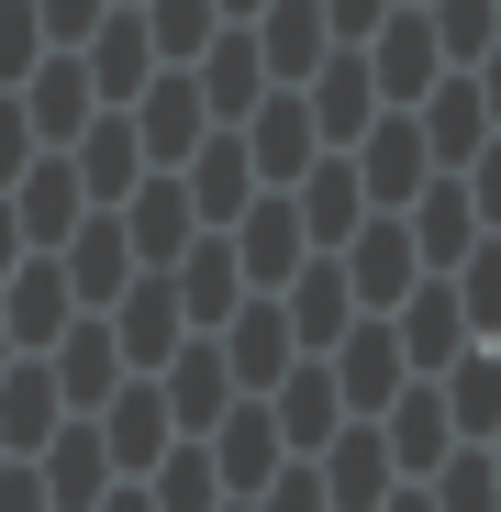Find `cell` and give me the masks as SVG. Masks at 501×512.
Returning a JSON list of instances; mask_svg holds the SVG:
<instances>
[{
	"label": "cell",
	"mask_w": 501,
	"mask_h": 512,
	"mask_svg": "<svg viewBox=\"0 0 501 512\" xmlns=\"http://www.w3.org/2000/svg\"><path fill=\"white\" fill-rule=\"evenodd\" d=\"M357 56H368V78H379V101H390V112H412V101L446 78V45H435V23H424V0H390L379 34H368Z\"/></svg>",
	"instance_id": "6da1fadb"
},
{
	"label": "cell",
	"mask_w": 501,
	"mask_h": 512,
	"mask_svg": "<svg viewBox=\"0 0 501 512\" xmlns=\"http://www.w3.org/2000/svg\"><path fill=\"white\" fill-rule=\"evenodd\" d=\"M334 268H346L357 312H401V290L424 279V256H412V223H401V212H368L346 245H334Z\"/></svg>",
	"instance_id": "7a4b0ae2"
},
{
	"label": "cell",
	"mask_w": 501,
	"mask_h": 512,
	"mask_svg": "<svg viewBox=\"0 0 501 512\" xmlns=\"http://www.w3.org/2000/svg\"><path fill=\"white\" fill-rule=\"evenodd\" d=\"M101 323H112V346H123V368H134V379H156L167 357H179V334H190V312H179V290H167V268H134V279H123V301H112Z\"/></svg>",
	"instance_id": "3957f363"
},
{
	"label": "cell",
	"mask_w": 501,
	"mask_h": 512,
	"mask_svg": "<svg viewBox=\"0 0 501 512\" xmlns=\"http://www.w3.org/2000/svg\"><path fill=\"white\" fill-rule=\"evenodd\" d=\"M323 368H334V401H346V423H368L412 368H401V334H390V312H357L346 334L323 346Z\"/></svg>",
	"instance_id": "277c9868"
},
{
	"label": "cell",
	"mask_w": 501,
	"mask_h": 512,
	"mask_svg": "<svg viewBox=\"0 0 501 512\" xmlns=\"http://www.w3.org/2000/svg\"><path fill=\"white\" fill-rule=\"evenodd\" d=\"M112 212H123L134 268H179V256H190V234H201V212H190V190H179V167H145V179H134Z\"/></svg>",
	"instance_id": "5b68a950"
},
{
	"label": "cell",
	"mask_w": 501,
	"mask_h": 512,
	"mask_svg": "<svg viewBox=\"0 0 501 512\" xmlns=\"http://www.w3.org/2000/svg\"><path fill=\"white\" fill-rule=\"evenodd\" d=\"M223 245H234V279L245 290H279L301 256H312V234H301V212H290V190H257L234 223H223Z\"/></svg>",
	"instance_id": "8992f818"
},
{
	"label": "cell",
	"mask_w": 501,
	"mask_h": 512,
	"mask_svg": "<svg viewBox=\"0 0 501 512\" xmlns=\"http://www.w3.org/2000/svg\"><path fill=\"white\" fill-rule=\"evenodd\" d=\"M346 167H357V190H368V212H401L412 190L435 179V156H424V123L412 112H379L357 145H346Z\"/></svg>",
	"instance_id": "52a82bcc"
},
{
	"label": "cell",
	"mask_w": 501,
	"mask_h": 512,
	"mask_svg": "<svg viewBox=\"0 0 501 512\" xmlns=\"http://www.w3.org/2000/svg\"><path fill=\"white\" fill-rule=\"evenodd\" d=\"M301 101H312V134H323V156H346V145H357V134H368L379 112H390L357 45H334V56H323V67L301 78Z\"/></svg>",
	"instance_id": "ba28073f"
},
{
	"label": "cell",
	"mask_w": 501,
	"mask_h": 512,
	"mask_svg": "<svg viewBox=\"0 0 501 512\" xmlns=\"http://www.w3.org/2000/svg\"><path fill=\"white\" fill-rule=\"evenodd\" d=\"M368 423H379V446H390V468H401V479H435V468L457 457V423H446L435 379H401V390H390Z\"/></svg>",
	"instance_id": "9c48e42d"
},
{
	"label": "cell",
	"mask_w": 501,
	"mask_h": 512,
	"mask_svg": "<svg viewBox=\"0 0 501 512\" xmlns=\"http://www.w3.org/2000/svg\"><path fill=\"white\" fill-rule=\"evenodd\" d=\"M156 401H167V423H179V435H212V423H223L245 390H234V368H223L212 334H179V357L156 368Z\"/></svg>",
	"instance_id": "30bf717a"
},
{
	"label": "cell",
	"mask_w": 501,
	"mask_h": 512,
	"mask_svg": "<svg viewBox=\"0 0 501 512\" xmlns=\"http://www.w3.org/2000/svg\"><path fill=\"white\" fill-rule=\"evenodd\" d=\"M0 323H12V357H45V346H56V334L78 323V290H67V268H56V256H45V245L23 256V268H12V279H0Z\"/></svg>",
	"instance_id": "8fae6325"
},
{
	"label": "cell",
	"mask_w": 501,
	"mask_h": 512,
	"mask_svg": "<svg viewBox=\"0 0 501 512\" xmlns=\"http://www.w3.org/2000/svg\"><path fill=\"white\" fill-rule=\"evenodd\" d=\"M234 134H245V167H257V190H290L301 167L323 156V134H312V101H301V90H268Z\"/></svg>",
	"instance_id": "7c38bea8"
},
{
	"label": "cell",
	"mask_w": 501,
	"mask_h": 512,
	"mask_svg": "<svg viewBox=\"0 0 501 512\" xmlns=\"http://www.w3.org/2000/svg\"><path fill=\"white\" fill-rule=\"evenodd\" d=\"M212 346H223V368H234V390H245V401H257V390H279V368L301 357V346H290V312H279L268 290H245V301L223 312V334H212Z\"/></svg>",
	"instance_id": "4fadbf2b"
},
{
	"label": "cell",
	"mask_w": 501,
	"mask_h": 512,
	"mask_svg": "<svg viewBox=\"0 0 501 512\" xmlns=\"http://www.w3.org/2000/svg\"><path fill=\"white\" fill-rule=\"evenodd\" d=\"M45 256L67 268L78 312H112V301H123V279H134V245H123V212H78V223H67V245H45Z\"/></svg>",
	"instance_id": "5bb4252c"
},
{
	"label": "cell",
	"mask_w": 501,
	"mask_h": 512,
	"mask_svg": "<svg viewBox=\"0 0 501 512\" xmlns=\"http://www.w3.org/2000/svg\"><path fill=\"white\" fill-rule=\"evenodd\" d=\"M212 479H223V501H257L279 468H290V446H279V423H268V401H234L223 423H212Z\"/></svg>",
	"instance_id": "9a60e30c"
},
{
	"label": "cell",
	"mask_w": 501,
	"mask_h": 512,
	"mask_svg": "<svg viewBox=\"0 0 501 512\" xmlns=\"http://www.w3.org/2000/svg\"><path fill=\"white\" fill-rule=\"evenodd\" d=\"M134 112V145H145V167H179L201 134H212V112H201V90H190V67H156L145 90L123 101Z\"/></svg>",
	"instance_id": "2e32d148"
},
{
	"label": "cell",
	"mask_w": 501,
	"mask_h": 512,
	"mask_svg": "<svg viewBox=\"0 0 501 512\" xmlns=\"http://www.w3.org/2000/svg\"><path fill=\"white\" fill-rule=\"evenodd\" d=\"M312 479H323L334 512H379V501L401 490V468H390V446H379V423H334L323 457H312Z\"/></svg>",
	"instance_id": "e0dca14e"
},
{
	"label": "cell",
	"mask_w": 501,
	"mask_h": 512,
	"mask_svg": "<svg viewBox=\"0 0 501 512\" xmlns=\"http://www.w3.org/2000/svg\"><path fill=\"white\" fill-rule=\"evenodd\" d=\"M179 190H190V212H201V234H223L245 201H257V167H245V134L234 123H212L190 156H179Z\"/></svg>",
	"instance_id": "ac0fdd59"
},
{
	"label": "cell",
	"mask_w": 501,
	"mask_h": 512,
	"mask_svg": "<svg viewBox=\"0 0 501 512\" xmlns=\"http://www.w3.org/2000/svg\"><path fill=\"white\" fill-rule=\"evenodd\" d=\"M190 90H201V112H212V123H245V112L268 101V56H257V34L223 23V34L190 56Z\"/></svg>",
	"instance_id": "d6986e66"
},
{
	"label": "cell",
	"mask_w": 501,
	"mask_h": 512,
	"mask_svg": "<svg viewBox=\"0 0 501 512\" xmlns=\"http://www.w3.org/2000/svg\"><path fill=\"white\" fill-rule=\"evenodd\" d=\"M45 368H56V401H67V412H101V401H112V390L134 379V368H123V346H112V323H101V312H78V323L56 334V346H45Z\"/></svg>",
	"instance_id": "ffe728a7"
},
{
	"label": "cell",
	"mask_w": 501,
	"mask_h": 512,
	"mask_svg": "<svg viewBox=\"0 0 501 512\" xmlns=\"http://www.w3.org/2000/svg\"><path fill=\"white\" fill-rule=\"evenodd\" d=\"M34 479H45L56 512H90V501L112 490V446H101V423H90V412H67L56 435L34 446Z\"/></svg>",
	"instance_id": "44dd1931"
},
{
	"label": "cell",
	"mask_w": 501,
	"mask_h": 512,
	"mask_svg": "<svg viewBox=\"0 0 501 512\" xmlns=\"http://www.w3.org/2000/svg\"><path fill=\"white\" fill-rule=\"evenodd\" d=\"M268 301L290 312V346H301V357H323L334 334L357 323V290H346V268H334V256H301V268H290Z\"/></svg>",
	"instance_id": "7402d4cb"
},
{
	"label": "cell",
	"mask_w": 501,
	"mask_h": 512,
	"mask_svg": "<svg viewBox=\"0 0 501 512\" xmlns=\"http://www.w3.org/2000/svg\"><path fill=\"white\" fill-rule=\"evenodd\" d=\"M90 423H101V446H112V479H145V468H156L167 446H179V423H167L156 379H123V390H112V401H101Z\"/></svg>",
	"instance_id": "603a6c76"
},
{
	"label": "cell",
	"mask_w": 501,
	"mask_h": 512,
	"mask_svg": "<svg viewBox=\"0 0 501 512\" xmlns=\"http://www.w3.org/2000/svg\"><path fill=\"white\" fill-rule=\"evenodd\" d=\"M257 401H268V423H279L290 457H323V435L346 423V401H334V368H323V357H290L279 390H257Z\"/></svg>",
	"instance_id": "cb8c5ba5"
},
{
	"label": "cell",
	"mask_w": 501,
	"mask_h": 512,
	"mask_svg": "<svg viewBox=\"0 0 501 512\" xmlns=\"http://www.w3.org/2000/svg\"><path fill=\"white\" fill-rule=\"evenodd\" d=\"M390 334H401V368H412V379H435L457 346H479L446 279H412V290H401V312H390Z\"/></svg>",
	"instance_id": "d4e9b609"
},
{
	"label": "cell",
	"mask_w": 501,
	"mask_h": 512,
	"mask_svg": "<svg viewBox=\"0 0 501 512\" xmlns=\"http://www.w3.org/2000/svg\"><path fill=\"white\" fill-rule=\"evenodd\" d=\"M78 167V190H90V212H112L134 179H145V145H134V112H90L78 123V145H56Z\"/></svg>",
	"instance_id": "484cf974"
},
{
	"label": "cell",
	"mask_w": 501,
	"mask_h": 512,
	"mask_svg": "<svg viewBox=\"0 0 501 512\" xmlns=\"http://www.w3.org/2000/svg\"><path fill=\"white\" fill-rule=\"evenodd\" d=\"M78 67H90V101L101 112H123L134 90H145V78H156V45H145V12H101V34L90 45H67Z\"/></svg>",
	"instance_id": "4316f807"
},
{
	"label": "cell",
	"mask_w": 501,
	"mask_h": 512,
	"mask_svg": "<svg viewBox=\"0 0 501 512\" xmlns=\"http://www.w3.org/2000/svg\"><path fill=\"white\" fill-rule=\"evenodd\" d=\"M290 212H301V234H312V256H334L357 223H368V190H357V167L346 156H312L301 179H290Z\"/></svg>",
	"instance_id": "83f0119b"
},
{
	"label": "cell",
	"mask_w": 501,
	"mask_h": 512,
	"mask_svg": "<svg viewBox=\"0 0 501 512\" xmlns=\"http://www.w3.org/2000/svg\"><path fill=\"white\" fill-rule=\"evenodd\" d=\"M401 223H412V256H424V279H446L457 256L479 245V212H468V190L446 179V167H435V179H424V190L401 201Z\"/></svg>",
	"instance_id": "f1b7e54d"
},
{
	"label": "cell",
	"mask_w": 501,
	"mask_h": 512,
	"mask_svg": "<svg viewBox=\"0 0 501 512\" xmlns=\"http://www.w3.org/2000/svg\"><path fill=\"white\" fill-rule=\"evenodd\" d=\"M245 34H257V56H268V90H301V78L334 56V34H323V0H268V12L245 23Z\"/></svg>",
	"instance_id": "f546056e"
},
{
	"label": "cell",
	"mask_w": 501,
	"mask_h": 512,
	"mask_svg": "<svg viewBox=\"0 0 501 512\" xmlns=\"http://www.w3.org/2000/svg\"><path fill=\"white\" fill-rule=\"evenodd\" d=\"M0 201H12V223H23V245H67V223L90 212V190H78V167H67L56 145H45V156L23 167V179L0 190Z\"/></svg>",
	"instance_id": "4dcf8cb0"
},
{
	"label": "cell",
	"mask_w": 501,
	"mask_h": 512,
	"mask_svg": "<svg viewBox=\"0 0 501 512\" xmlns=\"http://www.w3.org/2000/svg\"><path fill=\"white\" fill-rule=\"evenodd\" d=\"M412 123H424V156H435V167H468V156L490 145V112H479V78H468V67H446L435 90L412 101Z\"/></svg>",
	"instance_id": "1f68e13d"
},
{
	"label": "cell",
	"mask_w": 501,
	"mask_h": 512,
	"mask_svg": "<svg viewBox=\"0 0 501 512\" xmlns=\"http://www.w3.org/2000/svg\"><path fill=\"white\" fill-rule=\"evenodd\" d=\"M12 101H23V123H34V145H78V123L101 112V101H90V67H78L67 45H56V56H45V67L23 78Z\"/></svg>",
	"instance_id": "d6a6232c"
},
{
	"label": "cell",
	"mask_w": 501,
	"mask_h": 512,
	"mask_svg": "<svg viewBox=\"0 0 501 512\" xmlns=\"http://www.w3.org/2000/svg\"><path fill=\"white\" fill-rule=\"evenodd\" d=\"M435 401H446V423H457V446H490V435H501V357H490V346H457V357L435 368Z\"/></svg>",
	"instance_id": "836d02e7"
},
{
	"label": "cell",
	"mask_w": 501,
	"mask_h": 512,
	"mask_svg": "<svg viewBox=\"0 0 501 512\" xmlns=\"http://www.w3.org/2000/svg\"><path fill=\"white\" fill-rule=\"evenodd\" d=\"M56 423H67L56 368H45V357H12V368H0V457H34Z\"/></svg>",
	"instance_id": "e575fe53"
},
{
	"label": "cell",
	"mask_w": 501,
	"mask_h": 512,
	"mask_svg": "<svg viewBox=\"0 0 501 512\" xmlns=\"http://www.w3.org/2000/svg\"><path fill=\"white\" fill-rule=\"evenodd\" d=\"M167 290H179L190 334H223V312L245 301V279H234V245H223V234H190V256L167 268Z\"/></svg>",
	"instance_id": "d590c367"
},
{
	"label": "cell",
	"mask_w": 501,
	"mask_h": 512,
	"mask_svg": "<svg viewBox=\"0 0 501 512\" xmlns=\"http://www.w3.org/2000/svg\"><path fill=\"white\" fill-rule=\"evenodd\" d=\"M145 501L156 512H223V479H212V446L201 435H179L156 468H145Z\"/></svg>",
	"instance_id": "8d00e7d4"
},
{
	"label": "cell",
	"mask_w": 501,
	"mask_h": 512,
	"mask_svg": "<svg viewBox=\"0 0 501 512\" xmlns=\"http://www.w3.org/2000/svg\"><path fill=\"white\" fill-rule=\"evenodd\" d=\"M134 12H145V45H156V67H190V56L223 34V12H212V0H134Z\"/></svg>",
	"instance_id": "74e56055"
},
{
	"label": "cell",
	"mask_w": 501,
	"mask_h": 512,
	"mask_svg": "<svg viewBox=\"0 0 501 512\" xmlns=\"http://www.w3.org/2000/svg\"><path fill=\"white\" fill-rule=\"evenodd\" d=\"M446 290H457V312H468V334H479V346H490V334H501V234H479V245L457 256V268H446Z\"/></svg>",
	"instance_id": "f35d334b"
},
{
	"label": "cell",
	"mask_w": 501,
	"mask_h": 512,
	"mask_svg": "<svg viewBox=\"0 0 501 512\" xmlns=\"http://www.w3.org/2000/svg\"><path fill=\"white\" fill-rule=\"evenodd\" d=\"M424 23H435L446 67H479V56L501 45V0H424Z\"/></svg>",
	"instance_id": "ab89813d"
},
{
	"label": "cell",
	"mask_w": 501,
	"mask_h": 512,
	"mask_svg": "<svg viewBox=\"0 0 501 512\" xmlns=\"http://www.w3.org/2000/svg\"><path fill=\"white\" fill-rule=\"evenodd\" d=\"M424 501H435V512H501V468H490V446H457V457L424 479Z\"/></svg>",
	"instance_id": "60d3db41"
},
{
	"label": "cell",
	"mask_w": 501,
	"mask_h": 512,
	"mask_svg": "<svg viewBox=\"0 0 501 512\" xmlns=\"http://www.w3.org/2000/svg\"><path fill=\"white\" fill-rule=\"evenodd\" d=\"M45 56H56V45H45V23H34V0H0V90H23Z\"/></svg>",
	"instance_id": "b9f144b4"
},
{
	"label": "cell",
	"mask_w": 501,
	"mask_h": 512,
	"mask_svg": "<svg viewBox=\"0 0 501 512\" xmlns=\"http://www.w3.org/2000/svg\"><path fill=\"white\" fill-rule=\"evenodd\" d=\"M446 179L468 190V212H479V234H501V134H490V145H479L468 167H446Z\"/></svg>",
	"instance_id": "7bdbcfd3"
},
{
	"label": "cell",
	"mask_w": 501,
	"mask_h": 512,
	"mask_svg": "<svg viewBox=\"0 0 501 512\" xmlns=\"http://www.w3.org/2000/svg\"><path fill=\"white\" fill-rule=\"evenodd\" d=\"M101 12H123V0H34L45 45H90V34H101Z\"/></svg>",
	"instance_id": "ee69618b"
},
{
	"label": "cell",
	"mask_w": 501,
	"mask_h": 512,
	"mask_svg": "<svg viewBox=\"0 0 501 512\" xmlns=\"http://www.w3.org/2000/svg\"><path fill=\"white\" fill-rule=\"evenodd\" d=\"M257 512H334V501H323V479H312V457H290V468H279V479L257 490Z\"/></svg>",
	"instance_id": "f6af8a7d"
},
{
	"label": "cell",
	"mask_w": 501,
	"mask_h": 512,
	"mask_svg": "<svg viewBox=\"0 0 501 512\" xmlns=\"http://www.w3.org/2000/svg\"><path fill=\"white\" fill-rule=\"evenodd\" d=\"M34 156H45V145H34V123H23V101L0 90V190H12V179H23Z\"/></svg>",
	"instance_id": "bcb514c9"
},
{
	"label": "cell",
	"mask_w": 501,
	"mask_h": 512,
	"mask_svg": "<svg viewBox=\"0 0 501 512\" xmlns=\"http://www.w3.org/2000/svg\"><path fill=\"white\" fill-rule=\"evenodd\" d=\"M379 12H390V0H323V34H334V45H368Z\"/></svg>",
	"instance_id": "7dc6e473"
},
{
	"label": "cell",
	"mask_w": 501,
	"mask_h": 512,
	"mask_svg": "<svg viewBox=\"0 0 501 512\" xmlns=\"http://www.w3.org/2000/svg\"><path fill=\"white\" fill-rule=\"evenodd\" d=\"M0 512H56L45 479H34V457H0Z\"/></svg>",
	"instance_id": "c3c4849f"
},
{
	"label": "cell",
	"mask_w": 501,
	"mask_h": 512,
	"mask_svg": "<svg viewBox=\"0 0 501 512\" xmlns=\"http://www.w3.org/2000/svg\"><path fill=\"white\" fill-rule=\"evenodd\" d=\"M468 78H479V112H490V134H501V45H490V56H479Z\"/></svg>",
	"instance_id": "681fc988"
},
{
	"label": "cell",
	"mask_w": 501,
	"mask_h": 512,
	"mask_svg": "<svg viewBox=\"0 0 501 512\" xmlns=\"http://www.w3.org/2000/svg\"><path fill=\"white\" fill-rule=\"evenodd\" d=\"M90 512H156V501H145V479H112V490H101Z\"/></svg>",
	"instance_id": "f907efd6"
},
{
	"label": "cell",
	"mask_w": 501,
	"mask_h": 512,
	"mask_svg": "<svg viewBox=\"0 0 501 512\" xmlns=\"http://www.w3.org/2000/svg\"><path fill=\"white\" fill-rule=\"evenodd\" d=\"M23 256H34V245H23V223H12V201H0V279H12Z\"/></svg>",
	"instance_id": "816d5d0a"
},
{
	"label": "cell",
	"mask_w": 501,
	"mask_h": 512,
	"mask_svg": "<svg viewBox=\"0 0 501 512\" xmlns=\"http://www.w3.org/2000/svg\"><path fill=\"white\" fill-rule=\"evenodd\" d=\"M379 512H435V501H424V479H401V490H390Z\"/></svg>",
	"instance_id": "f5cc1de1"
},
{
	"label": "cell",
	"mask_w": 501,
	"mask_h": 512,
	"mask_svg": "<svg viewBox=\"0 0 501 512\" xmlns=\"http://www.w3.org/2000/svg\"><path fill=\"white\" fill-rule=\"evenodd\" d=\"M212 12H223V23H257V12H268V0H212Z\"/></svg>",
	"instance_id": "db71d44e"
},
{
	"label": "cell",
	"mask_w": 501,
	"mask_h": 512,
	"mask_svg": "<svg viewBox=\"0 0 501 512\" xmlns=\"http://www.w3.org/2000/svg\"><path fill=\"white\" fill-rule=\"evenodd\" d=\"M0 368H12V323H0Z\"/></svg>",
	"instance_id": "11a10c76"
},
{
	"label": "cell",
	"mask_w": 501,
	"mask_h": 512,
	"mask_svg": "<svg viewBox=\"0 0 501 512\" xmlns=\"http://www.w3.org/2000/svg\"><path fill=\"white\" fill-rule=\"evenodd\" d=\"M223 512H257V501H223Z\"/></svg>",
	"instance_id": "9f6ffc18"
},
{
	"label": "cell",
	"mask_w": 501,
	"mask_h": 512,
	"mask_svg": "<svg viewBox=\"0 0 501 512\" xmlns=\"http://www.w3.org/2000/svg\"><path fill=\"white\" fill-rule=\"evenodd\" d=\"M490 468H501V435H490Z\"/></svg>",
	"instance_id": "6f0895ef"
},
{
	"label": "cell",
	"mask_w": 501,
	"mask_h": 512,
	"mask_svg": "<svg viewBox=\"0 0 501 512\" xmlns=\"http://www.w3.org/2000/svg\"><path fill=\"white\" fill-rule=\"evenodd\" d=\"M490 357H501V334H490Z\"/></svg>",
	"instance_id": "680465c9"
},
{
	"label": "cell",
	"mask_w": 501,
	"mask_h": 512,
	"mask_svg": "<svg viewBox=\"0 0 501 512\" xmlns=\"http://www.w3.org/2000/svg\"><path fill=\"white\" fill-rule=\"evenodd\" d=\"M123 12H134V0H123Z\"/></svg>",
	"instance_id": "91938a15"
}]
</instances>
